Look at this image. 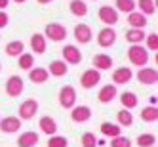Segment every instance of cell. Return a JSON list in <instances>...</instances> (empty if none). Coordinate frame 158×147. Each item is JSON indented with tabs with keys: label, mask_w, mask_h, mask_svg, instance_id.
<instances>
[{
	"label": "cell",
	"mask_w": 158,
	"mask_h": 147,
	"mask_svg": "<svg viewBox=\"0 0 158 147\" xmlns=\"http://www.w3.org/2000/svg\"><path fill=\"white\" fill-rule=\"evenodd\" d=\"M131 78H133V71L130 67H118V69H114V73H112V82H114V86L116 84H128Z\"/></svg>",
	"instance_id": "obj_13"
},
{
	"label": "cell",
	"mask_w": 158,
	"mask_h": 147,
	"mask_svg": "<svg viewBox=\"0 0 158 147\" xmlns=\"http://www.w3.org/2000/svg\"><path fill=\"white\" fill-rule=\"evenodd\" d=\"M74 40L78 44H88V42H92V37H94V32H92V27L89 25H84V23H78L74 27Z\"/></svg>",
	"instance_id": "obj_11"
},
{
	"label": "cell",
	"mask_w": 158,
	"mask_h": 147,
	"mask_svg": "<svg viewBox=\"0 0 158 147\" xmlns=\"http://www.w3.org/2000/svg\"><path fill=\"white\" fill-rule=\"evenodd\" d=\"M80 141H82V147H97V138H95V134H92V132H86Z\"/></svg>",
	"instance_id": "obj_37"
},
{
	"label": "cell",
	"mask_w": 158,
	"mask_h": 147,
	"mask_svg": "<svg viewBox=\"0 0 158 147\" xmlns=\"http://www.w3.org/2000/svg\"><path fill=\"white\" fill-rule=\"evenodd\" d=\"M120 103H122V107H124V109L131 111V109L137 107L139 99H137V96H135L133 92H124V94H120Z\"/></svg>",
	"instance_id": "obj_23"
},
{
	"label": "cell",
	"mask_w": 158,
	"mask_h": 147,
	"mask_svg": "<svg viewBox=\"0 0 158 147\" xmlns=\"http://www.w3.org/2000/svg\"><path fill=\"white\" fill-rule=\"evenodd\" d=\"M31 48L35 54H44L48 48V44H46V38H44L42 32H35V35L31 37Z\"/></svg>",
	"instance_id": "obj_18"
},
{
	"label": "cell",
	"mask_w": 158,
	"mask_h": 147,
	"mask_svg": "<svg viewBox=\"0 0 158 147\" xmlns=\"http://www.w3.org/2000/svg\"><path fill=\"white\" fill-rule=\"evenodd\" d=\"M38 4H50V2H53V0H36Z\"/></svg>",
	"instance_id": "obj_40"
},
{
	"label": "cell",
	"mask_w": 158,
	"mask_h": 147,
	"mask_svg": "<svg viewBox=\"0 0 158 147\" xmlns=\"http://www.w3.org/2000/svg\"><path fill=\"white\" fill-rule=\"evenodd\" d=\"M36 113H38V101L29 97L19 105V120H31Z\"/></svg>",
	"instance_id": "obj_4"
},
{
	"label": "cell",
	"mask_w": 158,
	"mask_h": 147,
	"mask_svg": "<svg viewBox=\"0 0 158 147\" xmlns=\"http://www.w3.org/2000/svg\"><path fill=\"white\" fill-rule=\"evenodd\" d=\"M114 42H116V31L112 27H105V29L99 31L97 44L101 48H110V46H114Z\"/></svg>",
	"instance_id": "obj_8"
},
{
	"label": "cell",
	"mask_w": 158,
	"mask_h": 147,
	"mask_svg": "<svg viewBox=\"0 0 158 147\" xmlns=\"http://www.w3.org/2000/svg\"><path fill=\"white\" fill-rule=\"evenodd\" d=\"M141 119H143L145 122H154V120L158 119V109H156L154 105L145 107V109L141 111Z\"/></svg>",
	"instance_id": "obj_31"
},
{
	"label": "cell",
	"mask_w": 158,
	"mask_h": 147,
	"mask_svg": "<svg viewBox=\"0 0 158 147\" xmlns=\"http://www.w3.org/2000/svg\"><path fill=\"white\" fill-rule=\"evenodd\" d=\"M40 130L44 132V134H48V136H55V134H57V122H55L52 117H42L40 119Z\"/></svg>",
	"instance_id": "obj_21"
},
{
	"label": "cell",
	"mask_w": 158,
	"mask_h": 147,
	"mask_svg": "<svg viewBox=\"0 0 158 147\" xmlns=\"http://www.w3.org/2000/svg\"><path fill=\"white\" fill-rule=\"evenodd\" d=\"M8 21H10L8 14H6V12H2V10H0V29H2V27H6V25H8Z\"/></svg>",
	"instance_id": "obj_38"
},
{
	"label": "cell",
	"mask_w": 158,
	"mask_h": 147,
	"mask_svg": "<svg viewBox=\"0 0 158 147\" xmlns=\"http://www.w3.org/2000/svg\"><path fill=\"white\" fill-rule=\"evenodd\" d=\"M126 40L131 42V44H139L145 40V31L143 29H130L126 32Z\"/></svg>",
	"instance_id": "obj_28"
},
{
	"label": "cell",
	"mask_w": 158,
	"mask_h": 147,
	"mask_svg": "<svg viewBox=\"0 0 158 147\" xmlns=\"http://www.w3.org/2000/svg\"><path fill=\"white\" fill-rule=\"evenodd\" d=\"M71 119L74 122H88L89 119H92V109L86 107V105H74L73 107V113H71Z\"/></svg>",
	"instance_id": "obj_14"
},
{
	"label": "cell",
	"mask_w": 158,
	"mask_h": 147,
	"mask_svg": "<svg viewBox=\"0 0 158 147\" xmlns=\"http://www.w3.org/2000/svg\"><path fill=\"white\" fill-rule=\"evenodd\" d=\"M71 12L76 17H84L88 14V4L84 2V0H73L71 2Z\"/></svg>",
	"instance_id": "obj_26"
},
{
	"label": "cell",
	"mask_w": 158,
	"mask_h": 147,
	"mask_svg": "<svg viewBox=\"0 0 158 147\" xmlns=\"http://www.w3.org/2000/svg\"><path fill=\"white\" fill-rule=\"evenodd\" d=\"M97 17H99L101 23H105V25H116L118 19H120L118 12L112 6H101L99 12H97Z\"/></svg>",
	"instance_id": "obj_5"
},
{
	"label": "cell",
	"mask_w": 158,
	"mask_h": 147,
	"mask_svg": "<svg viewBox=\"0 0 158 147\" xmlns=\"http://www.w3.org/2000/svg\"><path fill=\"white\" fill-rule=\"evenodd\" d=\"M63 61L69 63V65H78L82 61V54L80 50H78L74 44H67V46H63Z\"/></svg>",
	"instance_id": "obj_9"
},
{
	"label": "cell",
	"mask_w": 158,
	"mask_h": 147,
	"mask_svg": "<svg viewBox=\"0 0 158 147\" xmlns=\"http://www.w3.org/2000/svg\"><path fill=\"white\" fill-rule=\"evenodd\" d=\"M112 67V58L109 54H97L94 55V69L97 71H109Z\"/></svg>",
	"instance_id": "obj_15"
},
{
	"label": "cell",
	"mask_w": 158,
	"mask_h": 147,
	"mask_svg": "<svg viewBox=\"0 0 158 147\" xmlns=\"http://www.w3.org/2000/svg\"><path fill=\"white\" fill-rule=\"evenodd\" d=\"M21 130V120L19 117H6L0 120V132L4 134H15Z\"/></svg>",
	"instance_id": "obj_12"
},
{
	"label": "cell",
	"mask_w": 158,
	"mask_h": 147,
	"mask_svg": "<svg viewBox=\"0 0 158 147\" xmlns=\"http://www.w3.org/2000/svg\"><path fill=\"white\" fill-rule=\"evenodd\" d=\"M99 80H101V73L97 69H88V71H84L80 75V86L86 88V90L95 88L99 84Z\"/></svg>",
	"instance_id": "obj_7"
},
{
	"label": "cell",
	"mask_w": 158,
	"mask_h": 147,
	"mask_svg": "<svg viewBox=\"0 0 158 147\" xmlns=\"http://www.w3.org/2000/svg\"><path fill=\"white\" fill-rule=\"evenodd\" d=\"M14 2H17V4H23V2H27V0H14Z\"/></svg>",
	"instance_id": "obj_41"
},
{
	"label": "cell",
	"mask_w": 158,
	"mask_h": 147,
	"mask_svg": "<svg viewBox=\"0 0 158 147\" xmlns=\"http://www.w3.org/2000/svg\"><path fill=\"white\" fill-rule=\"evenodd\" d=\"M8 2H10V0H0V10H4L8 6Z\"/></svg>",
	"instance_id": "obj_39"
},
{
	"label": "cell",
	"mask_w": 158,
	"mask_h": 147,
	"mask_svg": "<svg viewBox=\"0 0 158 147\" xmlns=\"http://www.w3.org/2000/svg\"><path fill=\"white\" fill-rule=\"evenodd\" d=\"M116 120H118V126H131L133 124V115L128 109H120L116 113Z\"/></svg>",
	"instance_id": "obj_27"
},
{
	"label": "cell",
	"mask_w": 158,
	"mask_h": 147,
	"mask_svg": "<svg viewBox=\"0 0 158 147\" xmlns=\"http://www.w3.org/2000/svg\"><path fill=\"white\" fill-rule=\"evenodd\" d=\"M69 141H67L65 136H50L48 140V147H67Z\"/></svg>",
	"instance_id": "obj_34"
},
{
	"label": "cell",
	"mask_w": 158,
	"mask_h": 147,
	"mask_svg": "<svg viewBox=\"0 0 158 147\" xmlns=\"http://www.w3.org/2000/svg\"><path fill=\"white\" fill-rule=\"evenodd\" d=\"M128 59L135 65V67H147L149 63V50L141 44H131L130 50H128Z\"/></svg>",
	"instance_id": "obj_1"
},
{
	"label": "cell",
	"mask_w": 158,
	"mask_h": 147,
	"mask_svg": "<svg viewBox=\"0 0 158 147\" xmlns=\"http://www.w3.org/2000/svg\"><path fill=\"white\" fill-rule=\"evenodd\" d=\"M23 50H25V46H23L21 40H12V42H8V46H6V54L10 58H19V55L23 54Z\"/></svg>",
	"instance_id": "obj_25"
},
{
	"label": "cell",
	"mask_w": 158,
	"mask_h": 147,
	"mask_svg": "<svg viewBox=\"0 0 158 147\" xmlns=\"http://www.w3.org/2000/svg\"><path fill=\"white\" fill-rule=\"evenodd\" d=\"M137 80L141 84H147V86H152L158 82V73L154 67H141L137 71Z\"/></svg>",
	"instance_id": "obj_10"
},
{
	"label": "cell",
	"mask_w": 158,
	"mask_h": 147,
	"mask_svg": "<svg viewBox=\"0 0 158 147\" xmlns=\"http://www.w3.org/2000/svg\"><path fill=\"white\" fill-rule=\"evenodd\" d=\"M0 71H2V63H0Z\"/></svg>",
	"instance_id": "obj_42"
},
{
	"label": "cell",
	"mask_w": 158,
	"mask_h": 147,
	"mask_svg": "<svg viewBox=\"0 0 158 147\" xmlns=\"http://www.w3.org/2000/svg\"><path fill=\"white\" fill-rule=\"evenodd\" d=\"M133 10H135V2H133V0H116V12L131 14Z\"/></svg>",
	"instance_id": "obj_33"
},
{
	"label": "cell",
	"mask_w": 158,
	"mask_h": 147,
	"mask_svg": "<svg viewBox=\"0 0 158 147\" xmlns=\"http://www.w3.org/2000/svg\"><path fill=\"white\" fill-rule=\"evenodd\" d=\"M59 103L63 109H73L76 103V90L71 84H65L59 90Z\"/></svg>",
	"instance_id": "obj_3"
},
{
	"label": "cell",
	"mask_w": 158,
	"mask_h": 147,
	"mask_svg": "<svg viewBox=\"0 0 158 147\" xmlns=\"http://www.w3.org/2000/svg\"><path fill=\"white\" fill-rule=\"evenodd\" d=\"M44 38L52 42H63L67 38V29L61 23H48L44 31Z\"/></svg>",
	"instance_id": "obj_2"
},
{
	"label": "cell",
	"mask_w": 158,
	"mask_h": 147,
	"mask_svg": "<svg viewBox=\"0 0 158 147\" xmlns=\"http://www.w3.org/2000/svg\"><path fill=\"white\" fill-rule=\"evenodd\" d=\"M38 140H40V136L36 132H25L17 138V145L19 147H35L38 143Z\"/></svg>",
	"instance_id": "obj_19"
},
{
	"label": "cell",
	"mask_w": 158,
	"mask_h": 147,
	"mask_svg": "<svg viewBox=\"0 0 158 147\" xmlns=\"http://www.w3.org/2000/svg\"><path fill=\"white\" fill-rule=\"evenodd\" d=\"M128 25L133 29H143L147 27V15H143L141 12H131L128 14Z\"/></svg>",
	"instance_id": "obj_22"
},
{
	"label": "cell",
	"mask_w": 158,
	"mask_h": 147,
	"mask_svg": "<svg viewBox=\"0 0 158 147\" xmlns=\"http://www.w3.org/2000/svg\"><path fill=\"white\" fill-rule=\"evenodd\" d=\"M23 88H25V82H23V78L17 76V75L10 76L8 80H6V94H8L10 97H17V96H21Z\"/></svg>",
	"instance_id": "obj_6"
},
{
	"label": "cell",
	"mask_w": 158,
	"mask_h": 147,
	"mask_svg": "<svg viewBox=\"0 0 158 147\" xmlns=\"http://www.w3.org/2000/svg\"><path fill=\"white\" fill-rule=\"evenodd\" d=\"M145 44H147V50L156 52V50H158V35H156V32L147 35V37H145Z\"/></svg>",
	"instance_id": "obj_36"
},
{
	"label": "cell",
	"mask_w": 158,
	"mask_h": 147,
	"mask_svg": "<svg viewBox=\"0 0 158 147\" xmlns=\"http://www.w3.org/2000/svg\"><path fill=\"white\" fill-rule=\"evenodd\" d=\"M48 73L55 78H59V76H65L67 75V63L63 59H53L48 67Z\"/></svg>",
	"instance_id": "obj_20"
},
{
	"label": "cell",
	"mask_w": 158,
	"mask_h": 147,
	"mask_svg": "<svg viewBox=\"0 0 158 147\" xmlns=\"http://www.w3.org/2000/svg\"><path fill=\"white\" fill-rule=\"evenodd\" d=\"M137 6H139V10H141L143 15H152V14H156V6H154L152 0H139Z\"/></svg>",
	"instance_id": "obj_30"
},
{
	"label": "cell",
	"mask_w": 158,
	"mask_h": 147,
	"mask_svg": "<svg viewBox=\"0 0 158 147\" xmlns=\"http://www.w3.org/2000/svg\"><path fill=\"white\" fill-rule=\"evenodd\" d=\"M116 88H114V84H105L103 88L99 90V96H97V99L101 101V103H110V101H114V97H116Z\"/></svg>",
	"instance_id": "obj_16"
},
{
	"label": "cell",
	"mask_w": 158,
	"mask_h": 147,
	"mask_svg": "<svg viewBox=\"0 0 158 147\" xmlns=\"http://www.w3.org/2000/svg\"><path fill=\"white\" fill-rule=\"evenodd\" d=\"M29 78L35 84H44V82H48L50 73H48V69H44V67H32L31 73H29Z\"/></svg>",
	"instance_id": "obj_17"
},
{
	"label": "cell",
	"mask_w": 158,
	"mask_h": 147,
	"mask_svg": "<svg viewBox=\"0 0 158 147\" xmlns=\"http://www.w3.org/2000/svg\"><path fill=\"white\" fill-rule=\"evenodd\" d=\"M110 147H131V140L126 136H116L110 138Z\"/></svg>",
	"instance_id": "obj_35"
},
{
	"label": "cell",
	"mask_w": 158,
	"mask_h": 147,
	"mask_svg": "<svg viewBox=\"0 0 158 147\" xmlns=\"http://www.w3.org/2000/svg\"><path fill=\"white\" fill-rule=\"evenodd\" d=\"M101 134L107 136V138H116V136H122V130L114 122H103L101 124Z\"/></svg>",
	"instance_id": "obj_24"
},
{
	"label": "cell",
	"mask_w": 158,
	"mask_h": 147,
	"mask_svg": "<svg viewBox=\"0 0 158 147\" xmlns=\"http://www.w3.org/2000/svg\"><path fill=\"white\" fill-rule=\"evenodd\" d=\"M137 145L139 147H154L156 145V136L154 134H141L137 138Z\"/></svg>",
	"instance_id": "obj_32"
},
{
	"label": "cell",
	"mask_w": 158,
	"mask_h": 147,
	"mask_svg": "<svg viewBox=\"0 0 158 147\" xmlns=\"http://www.w3.org/2000/svg\"><path fill=\"white\" fill-rule=\"evenodd\" d=\"M32 67H35V58H32V54H21L19 55V69H25V71H31Z\"/></svg>",
	"instance_id": "obj_29"
}]
</instances>
